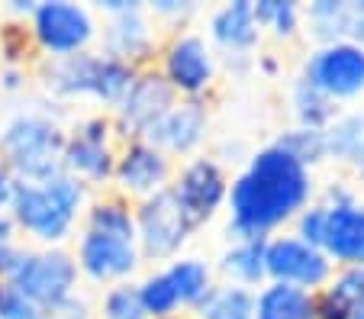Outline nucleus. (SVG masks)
<instances>
[{"label":"nucleus","mask_w":364,"mask_h":319,"mask_svg":"<svg viewBox=\"0 0 364 319\" xmlns=\"http://www.w3.org/2000/svg\"><path fill=\"white\" fill-rule=\"evenodd\" d=\"M313 197V174L281 146H264L232 178L226 194L229 239H271L284 222L296 220Z\"/></svg>","instance_id":"nucleus-1"},{"label":"nucleus","mask_w":364,"mask_h":319,"mask_svg":"<svg viewBox=\"0 0 364 319\" xmlns=\"http://www.w3.org/2000/svg\"><path fill=\"white\" fill-rule=\"evenodd\" d=\"M87 203V184L62 171L46 184H23L16 180L10 220L16 229L29 232L46 249H58L75 232L77 213Z\"/></svg>","instance_id":"nucleus-2"},{"label":"nucleus","mask_w":364,"mask_h":319,"mask_svg":"<svg viewBox=\"0 0 364 319\" xmlns=\"http://www.w3.org/2000/svg\"><path fill=\"white\" fill-rule=\"evenodd\" d=\"M65 132L39 110L16 113L0 132V165L23 184H46L65 171Z\"/></svg>","instance_id":"nucleus-3"},{"label":"nucleus","mask_w":364,"mask_h":319,"mask_svg":"<svg viewBox=\"0 0 364 319\" xmlns=\"http://www.w3.org/2000/svg\"><path fill=\"white\" fill-rule=\"evenodd\" d=\"M139 68L107 55V52H77L68 58H46L39 68L42 84L52 97H94L107 107H117L126 97Z\"/></svg>","instance_id":"nucleus-4"},{"label":"nucleus","mask_w":364,"mask_h":319,"mask_svg":"<svg viewBox=\"0 0 364 319\" xmlns=\"http://www.w3.org/2000/svg\"><path fill=\"white\" fill-rule=\"evenodd\" d=\"M10 287L23 293L29 303H36L48 319L62 316L77 297V261L68 249H20L14 268L4 274Z\"/></svg>","instance_id":"nucleus-5"},{"label":"nucleus","mask_w":364,"mask_h":319,"mask_svg":"<svg viewBox=\"0 0 364 319\" xmlns=\"http://www.w3.org/2000/svg\"><path fill=\"white\" fill-rule=\"evenodd\" d=\"M29 36L46 58H68L90 49L97 39V20L84 4L39 0L36 13L29 16Z\"/></svg>","instance_id":"nucleus-6"},{"label":"nucleus","mask_w":364,"mask_h":319,"mask_svg":"<svg viewBox=\"0 0 364 319\" xmlns=\"http://www.w3.org/2000/svg\"><path fill=\"white\" fill-rule=\"evenodd\" d=\"M136 213V245L139 255L149 261H174L178 252L187 245L193 226L187 222L184 210L178 207L171 188L145 197L132 207Z\"/></svg>","instance_id":"nucleus-7"},{"label":"nucleus","mask_w":364,"mask_h":319,"mask_svg":"<svg viewBox=\"0 0 364 319\" xmlns=\"http://www.w3.org/2000/svg\"><path fill=\"white\" fill-rule=\"evenodd\" d=\"M174 104H178V94H174L171 84L161 77V71L139 68L129 90H126V97L113 107V119H110L113 132H117L123 142L145 139Z\"/></svg>","instance_id":"nucleus-8"},{"label":"nucleus","mask_w":364,"mask_h":319,"mask_svg":"<svg viewBox=\"0 0 364 319\" xmlns=\"http://www.w3.org/2000/svg\"><path fill=\"white\" fill-rule=\"evenodd\" d=\"M171 194L178 200V207L184 210L187 222H191L193 229H200L203 222H210L226 207L229 178L216 158L197 155V158H191L171 178Z\"/></svg>","instance_id":"nucleus-9"},{"label":"nucleus","mask_w":364,"mask_h":319,"mask_svg":"<svg viewBox=\"0 0 364 319\" xmlns=\"http://www.w3.org/2000/svg\"><path fill=\"white\" fill-rule=\"evenodd\" d=\"M264 271H268V281L316 293L329 284L336 264L329 261V255H326L323 249L306 245L303 239H296L294 232H290V236H271L268 239V249H264Z\"/></svg>","instance_id":"nucleus-10"},{"label":"nucleus","mask_w":364,"mask_h":319,"mask_svg":"<svg viewBox=\"0 0 364 319\" xmlns=\"http://www.w3.org/2000/svg\"><path fill=\"white\" fill-rule=\"evenodd\" d=\"M303 81L323 90L329 100H348L364 90V45L345 39L319 45L303 62Z\"/></svg>","instance_id":"nucleus-11"},{"label":"nucleus","mask_w":364,"mask_h":319,"mask_svg":"<svg viewBox=\"0 0 364 319\" xmlns=\"http://www.w3.org/2000/svg\"><path fill=\"white\" fill-rule=\"evenodd\" d=\"M113 123L107 117H87L65 136L62 165L71 178L84 184H103L113 180L117 148H113Z\"/></svg>","instance_id":"nucleus-12"},{"label":"nucleus","mask_w":364,"mask_h":319,"mask_svg":"<svg viewBox=\"0 0 364 319\" xmlns=\"http://www.w3.org/2000/svg\"><path fill=\"white\" fill-rule=\"evenodd\" d=\"M161 77L171 84V90L184 100L203 97L213 87L216 77V55L210 42L197 33H178L161 49Z\"/></svg>","instance_id":"nucleus-13"},{"label":"nucleus","mask_w":364,"mask_h":319,"mask_svg":"<svg viewBox=\"0 0 364 319\" xmlns=\"http://www.w3.org/2000/svg\"><path fill=\"white\" fill-rule=\"evenodd\" d=\"M174 168L161 148H155L145 139L123 142V148L117 152V165H113V184L119 188V194L145 200V197L159 194V190L171 188Z\"/></svg>","instance_id":"nucleus-14"},{"label":"nucleus","mask_w":364,"mask_h":319,"mask_svg":"<svg viewBox=\"0 0 364 319\" xmlns=\"http://www.w3.org/2000/svg\"><path fill=\"white\" fill-rule=\"evenodd\" d=\"M71 255L77 261V274H84L87 281L103 287L129 281L139 271V264H142L136 242H119V239L97 236V232L87 229L77 236V249Z\"/></svg>","instance_id":"nucleus-15"},{"label":"nucleus","mask_w":364,"mask_h":319,"mask_svg":"<svg viewBox=\"0 0 364 319\" xmlns=\"http://www.w3.org/2000/svg\"><path fill=\"white\" fill-rule=\"evenodd\" d=\"M206 129H210V110H206V100H184L178 97V104L161 117V123L145 136V142H151L155 148L171 158V155H191L200 148V142L206 139Z\"/></svg>","instance_id":"nucleus-16"},{"label":"nucleus","mask_w":364,"mask_h":319,"mask_svg":"<svg viewBox=\"0 0 364 319\" xmlns=\"http://www.w3.org/2000/svg\"><path fill=\"white\" fill-rule=\"evenodd\" d=\"M103 52L126 65H132V68H149L151 55H155V29H151L145 4L136 0L132 10L107 16V26H103Z\"/></svg>","instance_id":"nucleus-17"},{"label":"nucleus","mask_w":364,"mask_h":319,"mask_svg":"<svg viewBox=\"0 0 364 319\" xmlns=\"http://www.w3.org/2000/svg\"><path fill=\"white\" fill-rule=\"evenodd\" d=\"M323 252L338 268H364V203L329 207Z\"/></svg>","instance_id":"nucleus-18"},{"label":"nucleus","mask_w":364,"mask_h":319,"mask_svg":"<svg viewBox=\"0 0 364 319\" xmlns=\"http://www.w3.org/2000/svg\"><path fill=\"white\" fill-rule=\"evenodd\" d=\"M210 39L232 58H248L262 39V26L255 23L252 0H229L210 16Z\"/></svg>","instance_id":"nucleus-19"},{"label":"nucleus","mask_w":364,"mask_h":319,"mask_svg":"<svg viewBox=\"0 0 364 319\" xmlns=\"http://www.w3.org/2000/svg\"><path fill=\"white\" fill-rule=\"evenodd\" d=\"M255 319H316V297L300 287L264 281L255 291Z\"/></svg>","instance_id":"nucleus-20"},{"label":"nucleus","mask_w":364,"mask_h":319,"mask_svg":"<svg viewBox=\"0 0 364 319\" xmlns=\"http://www.w3.org/2000/svg\"><path fill=\"white\" fill-rule=\"evenodd\" d=\"M313 297H316V319H351L355 306L364 300V268L332 271L329 284Z\"/></svg>","instance_id":"nucleus-21"},{"label":"nucleus","mask_w":364,"mask_h":319,"mask_svg":"<svg viewBox=\"0 0 364 319\" xmlns=\"http://www.w3.org/2000/svg\"><path fill=\"white\" fill-rule=\"evenodd\" d=\"M264 249H268V239H235L220 258V271L229 278V284H242L248 291L262 287L268 281Z\"/></svg>","instance_id":"nucleus-22"},{"label":"nucleus","mask_w":364,"mask_h":319,"mask_svg":"<svg viewBox=\"0 0 364 319\" xmlns=\"http://www.w3.org/2000/svg\"><path fill=\"white\" fill-rule=\"evenodd\" d=\"M84 229L119 242H136V213L123 197H103L84 210Z\"/></svg>","instance_id":"nucleus-23"},{"label":"nucleus","mask_w":364,"mask_h":319,"mask_svg":"<svg viewBox=\"0 0 364 319\" xmlns=\"http://www.w3.org/2000/svg\"><path fill=\"white\" fill-rule=\"evenodd\" d=\"M309 33L319 39V45H332V42L351 39V26H355V4L345 0H316L303 10Z\"/></svg>","instance_id":"nucleus-24"},{"label":"nucleus","mask_w":364,"mask_h":319,"mask_svg":"<svg viewBox=\"0 0 364 319\" xmlns=\"http://www.w3.org/2000/svg\"><path fill=\"white\" fill-rule=\"evenodd\" d=\"M165 274L178 291L181 306H187V310H197L206 293L213 291V271L200 258H174V261H168Z\"/></svg>","instance_id":"nucleus-25"},{"label":"nucleus","mask_w":364,"mask_h":319,"mask_svg":"<svg viewBox=\"0 0 364 319\" xmlns=\"http://www.w3.org/2000/svg\"><path fill=\"white\" fill-rule=\"evenodd\" d=\"M197 319H255V291L242 284H213L197 306Z\"/></svg>","instance_id":"nucleus-26"},{"label":"nucleus","mask_w":364,"mask_h":319,"mask_svg":"<svg viewBox=\"0 0 364 319\" xmlns=\"http://www.w3.org/2000/svg\"><path fill=\"white\" fill-rule=\"evenodd\" d=\"M290 104H294L296 126H303V129L326 132L332 119L338 117V104H336V100H329L323 90H316L309 81H303V77H296L294 87H290Z\"/></svg>","instance_id":"nucleus-27"},{"label":"nucleus","mask_w":364,"mask_h":319,"mask_svg":"<svg viewBox=\"0 0 364 319\" xmlns=\"http://www.w3.org/2000/svg\"><path fill=\"white\" fill-rule=\"evenodd\" d=\"M136 287H139V300H142L145 316L149 319H171V316H178L181 313L178 291H174V284L168 281L165 268L145 274Z\"/></svg>","instance_id":"nucleus-28"},{"label":"nucleus","mask_w":364,"mask_h":319,"mask_svg":"<svg viewBox=\"0 0 364 319\" xmlns=\"http://www.w3.org/2000/svg\"><path fill=\"white\" fill-rule=\"evenodd\" d=\"M252 13H255V23L262 29H271L277 39L296 36V29L303 23V10L294 0H258V4L252 0Z\"/></svg>","instance_id":"nucleus-29"},{"label":"nucleus","mask_w":364,"mask_h":319,"mask_svg":"<svg viewBox=\"0 0 364 319\" xmlns=\"http://www.w3.org/2000/svg\"><path fill=\"white\" fill-rule=\"evenodd\" d=\"M323 136H326V158L351 161V155L364 142V117L361 113H342V117L332 119Z\"/></svg>","instance_id":"nucleus-30"},{"label":"nucleus","mask_w":364,"mask_h":319,"mask_svg":"<svg viewBox=\"0 0 364 319\" xmlns=\"http://www.w3.org/2000/svg\"><path fill=\"white\" fill-rule=\"evenodd\" d=\"M274 146H281L287 155H294L303 168H313L326 158V136L319 129H303V126H294V129L281 132L274 139Z\"/></svg>","instance_id":"nucleus-31"},{"label":"nucleus","mask_w":364,"mask_h":319,"mask_svg":"<svg viewBox=\"0 0 364 319\" xmlns=\"http://www.w3.org/2000/svg\"><path fill=\"white\" fill-rule=\"evenodd\" d=\"M100 319H149L139 300V287L132 281L107 287L100 297Z\"/></svg>","instance_id":"nucleus-32"},{"label":"nucleus","mask_w":364,"mask_h":319,"mask_svg":"<svg viewBox=\"0 0 364 319\" xmlns=\"http://www.w3.org/2000/svg\"><path fill=\"white\" fill-rule=\"evenodd\" d=\"M326 220H329V207L326 203H309V207H303L300 213H296L294 226L296 239H303L306 245H316V249H323V236H326Z\"/></svg>","instance_id":"nucleus-33"},{"label":"nucleus","mask_w":364,"mask_h":319,"mask_svg":"<svg viewBox=\"0 0 364 319\" xmlns=\"http://www.w3.org/2000/svg\"><path fill=\"white\" fill-rule=\"evenodd\" d=\"M0 319H48L36 303H29L16 287L0 278Z\"/></svg>","instance_id":"nucleus-34"},{"label":"nucleus","mask_w":364,"mask_h":319,"mask_svg":"<svg viewBox=\"0 0 364 319\" xmlns=\"http://www.w3.org/2000/svg\"><path fill=\"white\" fill-rule=\"evenodd\" d=\"M29 42H33L29 29L16 26V23L14 26H0V52H4V58H7V68H16V62L26 55Z\"/></svg>","instance_id":"nucleus-35"},{"label":"nucleus","mask_w":364,"mask_h":319,"mask_svg":"<svg viewBox=\"0 0 364 319\" xmlns=\"http://www.w3.org/2000/svg\"><path fill=\"white\" fill-rule=\"evenodd\" d=\"M14 232H16L14 220H10L7 213H0V278L14 268L16 255H20V249H16V242H14Z\"/></svg>","instance_id":"nucleus-36"},{"label":"nucleus","mask_w":364,"mask_h":319,"mask_svg":"<svg viewBox=\"0 0 364 319\" xmlns=\"http://www.w3.org/2000/svg\"><path fill=\"white\" fill-rule=\"evenodd\" d=\"M145 10L161 16V20H187L193 13V4H187V0H155Z\"/></svg>","instance_id":"nucleus-37"},{"label":"nucleus","mask_w":364,"mask_h":319,"mask_svg":"<svg viewBox=\"0 0 364 319\" xmlns=\"http://www.w3.org/2000/svg\"><path fill=\"white\" fill-rule=\"evenodd\" d=\"M358 197H355V190L351 188H345L342 180H336V184H329L326 188V207H345V203H355Z\"/></svg>","instance_id":"nucleus-38"},{"label":"nucleus","mask_w":364,"mask_h":319,"mask_svg":"<svg viewBox=\"0 0 364 319\" xmlns=\"http://www.w3.org/2000/svg\"><path fill=\"white\" fill-rule=\"evenodd\" d=\"M14 188H16L14 174H10L7 168L0 165V213H4V210H10V200H14Z\"/></svg>","instance_id":"nucleus-39"},{"label":"nucleus","mask_w":364,"mask_h":319,"mask_svg":"<svg viewBox=\"0 0 364 319\" xmlns=\"http://www.w3.org/2000/svg\"><path fill=\"white\" fill-rule=\"evenodd\" d=\"M55 319H90V313H87V303H84V297L77 293L75 300H71V306L62 313V316H55Z\"/></svg>","instance_id":"nucleus-40"},{"label":"nucleus","mask_w":364,"mask_h":319,"mask_svg":"<svg viewBox=\"0 0 364 319\" xmlns=\"http://www.w3.org/2000/svg\"><path fill=\"white\" fill-rule=\"evenodd\" d=\"M351 42L364 45V0L355 4V26H351Z\"/></svg>","instance_id":"nucleus-41"},{"label":"nucleus","mask_w":364,"mask_h":319,"mask_svg":"<svg viewBox=\"0 0 364 319\" xmlns=\"http://www.w3.org/2000/svg\"><path fill=\"white\" fill-rule=\"evenodd\" d=\"M23 81H26V75H23L20 68H7V71H4V87H7V90H20Z\"/></svg>","instance_id":"nucleus-42"},{"label":"nucleus","mask_w":364,"mask_h":319,"mask_svg":"<svg viewBox=\"0 0 364 319\" xmlns=\"http://www.w3.org/2000/svg\"><path fill=\"white\" fill-rule=\"evenodd\" d=\"M10 13H16V16H33V13H36V0H10Z\"/></svg>","instance_id":"nucleus-43"},{"label":"nucleus","mask_w":364,"mask_h":319,"mask_svg":"<svg viewBox=\"0 0 364 319\" xmlns=\"http://www.w3.org/2000/svg\"><path fill=\"white\" fill-rule=\"evenodd\" d=\"M351 168H355L358 180H364V142H361V148H358V152L351 155Z\"/></svg>","instance_id":"nucleus-44"},{"label":"nucleus","mask_w":364,"mask_h":319,"mask_svg":"<svg viewBox=\"0 0 364 319\" xmlns=\"http://www.w3.org/2000/svg\"><path fill=\"white\" fill-rule=\"evenodd\" d=\"M258 71H264V75H274V71H277V62H274L271 55L258 58Z\"/></svg>","instance_id":"nucleus-45"},{"label":"nucleus","mask_w":364,"mask_h":319,"mask_svg":"<svg viewBox=\"0 0 364 319\" xmlns=\"http://www.w3.org/2000/svg\"><path fill=\"white\" fill-rule=\"evenodd\" d=\"M351 319H364V300L355 306V313H351Z\"/></svg>","instance_id":"nucleus-46"},{"label":"nucleus","mask_w":364,"mask_h":319,"mask_svg":"<svg viewBox=\"0 0 364 319\" xmlns=\"http://www.w3.org/2000/svg\"><path fill=\"white\" fill-rule=\"evenodd\" d=\"M171 319H181V316H171Z\"/></svg>","instance_id":"nucleus-47"}]
</instances>
